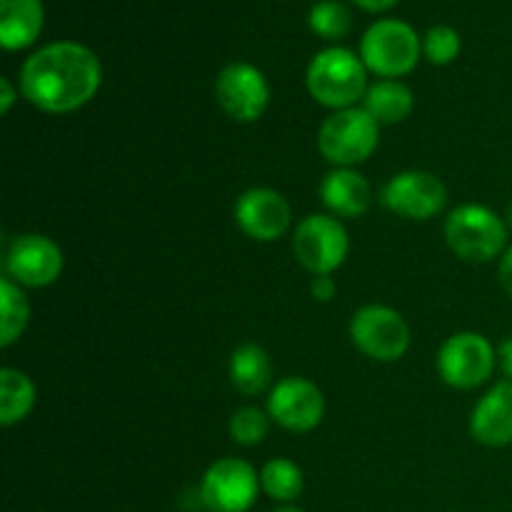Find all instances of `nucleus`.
<instances>
[{"mask_svg": "<svg viewBox=\"0 0 512 512\" xmlns=\"http://www.w3.org/2000/svg\"><path fill=\"white\" fill-rule=\"evenodd\" d=\"M103 68L98 55L73 40L35 50L20 70V90L30 105L45 113H73L100 88Z\"/></svg>", "mask_w": 512, "mask_h": 512, "instance_id": "1", "label": "nucleus"}, {"mask_svg": "<svg viewBox=\"0 0 512 512\" xmlns=\"http://www.w3.org/2000/svg\"><path fill=\"white\" fill-rule=\"evenodd\" d=\"M360 55L348 48H328L320 50L308 65L310 95L315 103L333 110L355 108L358 100L368 93V73Z\"/></svg>", "mask_w": 512, "mask_h": 512, "instance_id": "2", "label": "nucleus"}, {"mask_svg": "<svg viewBox=\"0 0 512 512\" xmlns=\"http://www.w3.org/2000/svg\"><path fill=\"white\" fill-rule=\"evenodd\" d=\"M445 240L465 263H490L508 243V223L485 205H460L445 223Z\"/></svg>", "mask_w": 512, "mask_h": 512, "instance_id": "3", "label": "nucleus"}, {"mask_svg": "<svg viewBox=\"0 0 512 512\" xmlns=\"http://www.w3.org/2000/svg\"><path fill=\"white\" fill-rule=\"evenodd\" d=\"M380 125L363 108L335 110L318 130V148L328 163L353 168L365 163L378 148Z\"/></svg>", "mask_w": 512, "mask_h": 512, "instance_id": "4", "label": "nucleus"}, {"mask_svg": "<svg viewBox=\"0 0 512 512\" xmlns=\"http://www.w3.org/2000/svg\"><path fill=\"white\" fill-rule=\"evenodd\" d=\"M360 58L380 78H400L418 65L420 38L403 20H378L360 40Z\"/></svg>", "mask_w": 512, "mask_h": 512, "instance_id": "5", "label": "nucleus"}, {"mask_svg": "<svg viewBox=\"0 0 512 512\" xmlns=\"http://www.w3.org/2000/svg\"><path fill=\"white\" fill-rule=\"evenodd\" d=\"M355 348L378 363H395L410 348V328L398 310L388 305H365L350 320Z\"/></svg>", "mask_w": 512, "mask_h": 512, "instance_id": "6", "label": "nucleus"}, {"mask_svg": "<svg viewBox=\"0 0 512 512\" xmlns=\"http://www.w3.org/2000/svg\"><path fill=\"white\" fill-rule=\"evenodd\" d=\"M498 353L480 333H455L438 353V373L450 388H480L493 375Z\"/></svg>", "mask_w": 512, "mask_h": 512, "instance_id": "7", "label": "nucleus"}, {"mask_svg": "<svg viewBox=\"0 0 512 512\" xmlns=\"http://www.w3.org/2000/svg\"><path fill=\"white\" fill-rule=\"evenodd\" d=\"M348 230L330 215H308L293 235L298 263L313 275H330L348 258Z\"/></svg>", "mask_w": 512, "mask_h": 512, "instance_id": "8", "label": "nucleus"}, {"mask_svg": "<svg viewBox=\"0 0 512 512\" xmlns=\"http://www.w3.org/2000/svg\"><path fill=\"white\" fill-rule=\"evenodd\" d=\"M260 478L250 463L223 458L208 468L200 483V500L210 512H248L258 500Z\"/></svg>", "mask_w": 512, "mask_h": 512, "instance_id": "9", "label": "nucleus"}, {"mask_svg": "<svg viewBox=\"0 0 512 512\" xmlns=\"http://www.w3.org/2000/svg\"><path fill=\"white\" fill-rule=\"evenodd\" d=\"M380 203L400 218L430 220L445 208L448 190L438 175L425 170H405L385 183Z\"/></svg>", "mask_w": 512, "mask_h": 512, "instance_id": "10", "label": "nucleus"}, {"mask_svg": "<svg viewBox=\"0 0 512 512\" xmlns=\"http://www.w3.org/2000/svg\"><path fill=\"white\" fill-rule=\"evenodd\" d=\"M215 98L233 120L255 123L268 110V80L255 65L230 63L220 70L218 80H215Z\"/></svg>", "mask_w": 512, "mask_h": 512, "instance_id": "11", "label": "nucleus"}, {"mask_svg": "<svg viewBox=\"0 0 512 512\" xmlns=\"http://www.w3.org/2000/svg\"><path fill=\"white\" fill-rule=\"evenodd\" d=\"M5 273L25 288H45L63 273V250L45 235H18L5 250Z\"/></svg>", "mask_w": 512, "mask_h": 512, "instance_id": "12", "label": "nucleus"}, {"mask_svg": "<svg viewBox=\"0 0 512 512\" xmlns=\"http://www.w3.org/2000/svg\"><path fill=\"white\" fill-rule=\"evenodd\" d=\"M268 415L290 433H308L323 420L325 398L318 385L310 380L285 378L270 393Z\"/></svg>", "mask_w": 512, "mask_h": 512, "instance_id": "13", "label": "nucleus"}, {"mask_svg": "<svg viewBox=\"0 0 512 512\" xmlns=\"http://www.w3.org/2000/svg\"><path fill=\"white\" fill-rule=\"evenodd\" d=\"M290 205L278 190L250 188L235 203V223L248 238L273 243L290 228Z\"/></svg>", "mask_w": 512, "mask_h": 512, "instance_id": "14", "label": "nucleus"}, {"mask_svg": "<svg viewBox=\"0 0 512 512\" xmlns=\"http://www.w3.org/2000/svg\"><path fill=\"white\" fill-rule=\"evenodd\" d=\"M470 433L480 445L503 448L512 443V383L503 380L480 398L470 415Z\"/></svg>", "mask_w": 512, "mask_h": 512, "instance_id": "15", "label": "nucleus"}, {"mask_svg": "<svg viewBox=\"0 0 512 512\" xmlns=\"http://www.w3.org/2000/svg\"><path fill=\"white\" fill-rule=\"evenodd\" d=\"M320 200L340 218H358L373 203V190L353 168H335L320 183Z\"/></svg>", "mask_w": 512, "mask_h": 512, "instance_id": "16", "label": "nucleus"}, {"mask_svg": "<svg viewBox=\"0 0 512 512\" xmlns=\"http://www.w3.org/2000/svg\"><path fill=\"white\" fill-rule=\"evenodd\" d=\"M43 30L40 0H0V43L5 50H20L35 43Z\"/></svg>", "mask_w": 512, "mask_h": 512, "instance_id": "17", "label": "nucleus"}, {"mask_svg": "<svg viewBox=\"0 0 512 512\" xmlns=\"http://www.w3.org/2000/svg\"><path fill=\"white\" fill-rule=\"evenodd\" d=\"M413 93L408 85L398 80H378L368 85V93L363 98V110L378 125H395L403 123L413 113Z\"/></svg>", "mask_w": 512, "mask_h": 512, "instance_id": "18", "label": "nucleus"}, {"mask_svg": "<svg viewBox=\"0 0 512 512\" xmlns=\"http://www.w3.org/2000/svg\"><path fill=\"white\" fill-rule=\"evenodd\" d=\"M273 378V363L265 348L255 343L240 345L230 358V383L243 395L263 393Z\"/></svg>", "mask_w": 512, "mask_h": 512, "instance_id": "19", "label": "nucleus"}, {"mask_svg": "<svg viewBox=\"0 0 512 512\" xmlns=\"http://www.w3.org/2000/svg\"><path fill=\"white\" fill-rule=\"evenodd\" d=\"M35 405V385L23 370H0V423L5 428L20 423Z\"/></svg>", "mask_w": 512, "mask_h": 512, "instance_id": "20", "label": "nucleus"}, {"mask_svg": "<svg viewBox=\"0 0 512 512\" xmlns=\"http://www.w3.org/2000/svg\"><path fill=\"white\" fill-rule=\"evenodd\" d=\"M0 305H3V320H0V345L10 348L23 335L30 318V305L25 293L15 280L5 275L0 280Z\"/></svg>", "mask_w": 512, "mask_h": 512, "instance_id": "21", "label": "nucleus"}, {"mask_svg": "<svg viewBox=\"0 0 512 512\" xmlns=\"http://www.w3.org/2000/svg\"><path fill=\"white\" fill-rule=\"evenodd\" d=\"M260 488L278 503H293L303 493V470L288 458L270 460L260 473Z\"/></svg>", "mask_w": 512, "mask_h": 512, "instance_id": "22", "label": "nucleus"}, {"mask_svg": "<svg viewBox=\"0 0 512 512\" xmlns=\"http://www.w3.org/2000/svg\"><path fill=\"white\" fill-rule=\"evenodd\" d=\"M308 23L315 35L325 40H335L348 35V30L353 28V15L338 0H320L310 8Z\"/></svg>", "mask_w": 512, "mask_h": 512, "instance_id": "23", "label": "nucleus"}, {"mask_svg": "<svg viewBox=\"0 0 512 512\" xmlns=\"http://www.w3.org/2000/svg\"><path fill=\"white\" fill-rule=\"evenodd\" d=\"M270 428V415H265L260 408H240L230 418V438L238 445H258L263 443Z\"/></svg>", "mask_w": 512, "mask_h": 512, "instance_id": "24", "label": "nucleus"}, {"mask_svg": "<svg viewBox=\"0 0 512 512\" xmlns=\"http://www.w3.org/2000/svg\"><path fill=\"white\" fill-rule=\"evenodd\" d=\"M423 53L433 65L453 63L460 53V35L450 25H435L425 33Z\"/></svg>", "mask_w": 512, "mask_h": 512, "instance_id": "25", "label": "nucleus"}, {"mask_svg": "<svg viewBox=\"0 0 512 512\" xmlns=\"http://www.w3.org/2000/svg\"><path fill=\"white\" fill-rule=\"evenodd\" d=\"M310 293H313V298L318 303H330L335 298V293H338V285H335V280L330 275H315L313 283H310Z\"/></svg>", "mask_w": 512, "mask_h": 512, "instance_id": "26", "label": "nucleus"}, {"mask_svg": "<svg viewBox=\"0 0 512 512\" xmlns=\"http://www.w3.org/2000/svg\"><path fill=\"white\" fill-rule=\"evenodd\" d=\"M498 280H500V285H503L505 293H508L510 298H512V248L505 250L503 258H500Z\"/></svg>", "mask_w": 512, "mask_h": 512, "instance_id": "27", "label": "nucleus"}, {"mask_svg": "<svg viewBox=\"0 0 512 512\" xmlns=\"http://www.w3.org/2000/svg\"><path fill=\"white\" fill-rule=\"evenodd\" d=\"M498 363H500V370L505 373V378H508L512 383V335H510V338H505L503 343H500Z\"/></svg>", "mask_w": 512, "mask_h": 512, "instance_id": "28", "label": "nucleus"}, {"mask_svg": "<svg viewBox=\"0 0 512 512\" xmlns=\"http://www.w3.org/2000/svg\"><path fill=\"white\" fill-rule=\"evenodd\" d=\"M15 103V88L8 78H0V113H8Z\"/></svg>", "mask_w": 512, "mask_h": 512, "instance_id": "29", "label": "nucleus"}, {"mask_svg": "<svg viewBox=\"0 0 512 512\" xmlns=\"http://www.w3.org/2000/svg\"><path fill=\"white\" fill-rule=\"evenodd\" d=\"M355 5H360V8L370 10V13H380V10H388L393 8L398 0H353Z\"/></svg>", "mask_w": 512, "mask_h": 512, "instance_id": "30", "label": "nucleus"}, {"mask_svg": "<svg viewBox=\"0 0 512 512\" xmlns=\"http://www.w3.org/2000/svg\"><path fill=\"white\" fill-rule=\"evenodd\" d=\"M505 223H508L510 228H512V203L508 205V215H505Z\"/></svg>", "mask_w": 512, "mask_h": 512, "instance_id": "31", "label": "nucleus"}, {"mask_svg": "<svg viewBox=\"0 0 512 512\" xmlns=\"http://www.w3.org/2000/svg\"><path fill=\"white\" fill-rule=\"evenodd\" d=\"M273 512H303V510H300V508H290V505H288V508H278V510H273Z\"/></svg>", "mask_w": 512, "mask_h": 512, "instance_id": "32", "label": "nucleus"}]
</instances>
